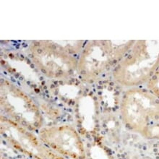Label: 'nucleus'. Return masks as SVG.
Wrapping results in <instances>:
<instances>
[{"instance_id": "f03ea898", "label": "nucleus", "mask_w": 159, "mask_h": 159, "mask_svg": "<svg viewBox=\"0 0 159 159\" xmlns=\"http://www.w3.org/2000/svg\"><path fill=\"white\" fill-rule=\"evenodd\" d=\"M1 102L6 112L30 131L41 126V117L36 106L25 94L7 82L2 83Z\"/></svg>"}, {"instance_id": "20e7f679", "label": "nucleus", "mask_w": 159, "mask_h": 159, "mask_svg": "<svg viewBox=\"0 0 159 159\" xmlns=\"http://www.w3.org/2000/svg\"><path fill=\"white\" fill-rule=\"evenodd\" d=\"M8 125L2 121V130L4 138H7L15 148L21 151H26L38 159H64L41 148L36 139L30 132L18 127L16 124L8 120Z\"/></svg>"}, {"instance_id": "7ed1b4c3", "label": "nucleus", "mask_w": 159, "mask_h": 159, "mask_svg": "<svg viewBox=\"0 0 159 159\" xmlns=\"http://www.w3.org/2000/svg\"><path fill=\"white\" fill-rule=\"evenodd\" d=\"M41 138L48 146L75 159L85 158L83 143L75 130L68 126L42 129Z\"/></svg>"}, {"instance_id": "6e6552de", "label": "nucleus", "mask_w": 159, "mask_h": 159, "mask_svg": "<svg viewBox=\"0 0 159 159\" xmlns=\"http://www.w3.org/2000/svg\"><path fill=\"white\" fill-rule=\"evenodd\" d=\"M30 66H31V67H32V68H34V65H31Z\"/></svg>"}, {"instance_id": "39448f33", "label": "nucleus", "mask_w": 159, "mask_h": 159, "mask_svg": "<svg viewBox=\"0 0 159 159\" xmlns=\"http://www.w3.org/2000/svg\"><path fill=\"white\" fill-rule=\"evenodd\" d=\"M142 134L148 138L159 139V123L153 124L146 128Z\"/></svg>"}, {"instance_id": "0eeeda50", "label": "nucleus", "mask_w": 159, "mask_h": 159, "mask_svg": "<svg viewBox=\"0 0 159 159\" xmlns=\"http://www.w3.org/2000/svg\"><path fill=\"white\" fill-rule=\"evenodd\" d=\"M38 52L39 53V54H41V53L42 52V50H41V49H39V51H38Z\"/></svg>"}, {"instance_id": "423d86ee", "label": "nucleus", "mask_w": 159, "mask_h": 159, "mask_svg": "<svg viewBox=\"0 0 159 159\" xmlns=\"http://www.w3.org/2000/svg\"><path fill=\"white\" fill-rule=\"evenodd\" d=\"M41 71H42V72H43L44 74H46V73H47V72H46V70H43V69H41Z\"/></svg>"}, {"instance_id": "f257e3e1", "label": "nucleus", "mask_w": 159, "mask_h": 159, "mask_svg": "<svg viewBox=\"0 0 159 159\" xmlns=\"http://www.w3.org/2000/svg\"><path fill=\"white\" fill-rule=\"evenodd\" d=\"M121 116L128 129L141 133L159 121V98L145 90H132L124 95Z\"/></svg>"}]
</instances>
